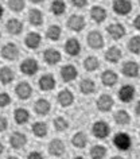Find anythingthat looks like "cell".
<instances>
[{
	"label": "cell",
	"instance_id": "6da1fadb",
	"mask_svg": "<svg viewBox=\"0 0 140 159\" xmlns=\"http://www.w3.org/2000/svg\"><path fill=\"white\" fill-rule=\"evenodd\" d=\"M131 143L132 142H131L129 135L125 132H119V134H116L113 138V144L121 151H127L131 147Z\"/></svg>",
	"mask_w": 140,
	"mask_h": 159
},
{
	"label": "cell",
	"instance_id": "7a4b0ae2",
	"mask_svg": "<svg viewBox=\"0 0 140 159\" xmlns=\"http://www.w3.org/2000/svg\"><path fill=\"white\" fill-rule=\"evenodd\" d=\"M2 55H3V58L8 59V61H14L19 55V47L12 42L6 43V45L2 47Z\"/></svg>",
	"mask_w": 140,
	"mask_h": 159
},
{
	"label": "cell",
	"instance_id": "3957f363",
	"mask_svg": "<svg viewBox=\"0 0 140 159\" xmlns=\"http://www.w3.org/2000/svg\"><path fill=\"white\" fill-rule=\"evenodd\" d=\"M67 27L71 31H75V33H79L84 27H85V19H84L82 15H71V16L67 19Z\"/></svg>",
	"mask_w": 140,
	"mask_h": 159
},
{
	"label": "cell",
	"instance_id": "277c9868",
	"mask_svg": "<svg viewBox=\"0 0 140 159\" xmlns=\"http://www.w3.org/2000/svg\"><path fill=\"white\" fill-rule=\"evenodd\" d=\"M113 11L117 15H128L132 11L131 0H115L113 2Z\"/></svg>",
	"mask_w": 140,
	"mask_h": 159
},
{
	"label": "cell",
	"instance_id": "5b68a950",
	"mask_svg": "<svg viewBox=\"0 0 140 159\" xmlns=\"http://www.w3.org/2000/svg\"><path fill=\"white\" fill-rule=\"evenodd\" d=\"M38 67H39V65H38V62L35 61L34 58H27V59H25V61L22 62L20 70H22L23 74L34 75L38 71Z\"/></svg>",
	"mask_w": 140,
	"mask_h": 159
},
{
	"label": "cell",
	"instance_id": "8992f818",
	"mask_svg": "<svg viewBox=\"0 0 140 159\" xmlns=\"http://www.w3.org/2000/svg\"><path fill=\"white\" fill-rule=\"evenodd\" d=\"M92 131H93V134H94L96 138L105 139L108 135H109L111 128H109V125H108L105 121H96L94 125H93V129H92Z\"/></svg>",
	"mask_w": 140,
	"mask_h": 159
},
{
	"label": "cell",
	"instance_id": "52a82bcc",
	"mask_svg": "<svg viewBox=\"0 0 140 159\" xmlns=\"http://www.w3.org/2000/svg\"><path fill=\"white\" fill-rule=\"evenodd\" d=\"M88 45L92 49H101L104 46V38L101 33H98V31H90L88 34Z\"/></svg>",
	"mask_w": 140,
	"mask_h": 159
},
{
	"label": "cell",
	"instance_id": "ba28073f",
	"mask_svg": "<svg viewBox=\"0 0 140 159\" xmlns=\"http://www.w3.org/2000/svg\"><path fill=\"white\" fill-rule=\"evenodd\" d=\"M106 31L115 41L121 39L124 35H125V29H124V26L121 25V23H112V25L108 26Z\"/></svg>",
	"mask_w": 140,
	"mask_h": 159
},
{
	"label": "cell",
	"instance_id": "9c48e42d",
	"mask_svg": "<svg viewBox=\"0 0 140 159\" xmlns=\"http://www.w3.org/2000/svg\"><path fill=\"white\" fill-rule=\"evenodd\" d=\"M15 93H16V96L19 98H22V100H27L31 93H33V88L30 86L29 82H19L16 85V88H15Z\"/></svg>",
	"mask_w": 140,
	"mask_h": 159
},
{
	"label": "cell",
	"instance_id": "30bf717a",
	"mask_svg": "<svg viewBox=\"0 0 140 159\" xmlns=\"http://www.w3.org/2000/svg\"><path fill=\"white\" fill-rule=\"evenodd\" d=\"M65 51L71 57H75L81 53V45H79L78 39L75 38H70L67 39V42L65 43Z\"/></svg>",
	"mask_w": 140,
	"mask_h": 159
},
{
	"label": "cell",
	"instance_id": "8fae6325",
	"mask_svg": "<svg viewBox=\"0 0 140 159\" xmlns=\"http://www.w3.org/2000/svg\"><path fill=\"white\" fill-rule=\"evenodd\" d=\"M77 75H78V71L73 65H65L61 69V77L65 82L73 81V80L77 78Z\"/></svg>",
	"mask_w": 140,
	"mask_h": 159
},
{
	"label": "cell",
	"instance_id": "7c38bea8",
	"mask_svg": "<svg viewBox=\"0 0 140 159\" xmlns=\"http://www.w3.org/2000/svg\"><path fill=\"white\" fill-rule=\"evenodd\" d=\"M135 96V88L132 85H124L119 90V98L123 102H129Z\"/></svg>",
	"mask_w": 140,
	"mask_h": 159
},
{
	"label": "cell",
	"instance_id": "4fadbf2b",
	"mask_svg": "<svg viewBox=\"0 0 140 159\" xmlns=\"http://www.w3.org/2000/svg\"><path fill=\"white\" fill-rule=\"evenodd\" d=\"M123 74L127 77H138L139 75V65L133 61H128L123 65Z\"/></svg>",
	"mask_w": 140,
	"mask_h": 159
},
{
	"label": "cell",
	"instance_id": "5bb4252c",
	"mask_svg": "<svg viewBox=\"0 0 140 159\" xmlns=\"http://www.w3.org/2000/svg\"><path fill=\"white\" fill-rule=\"evenodd\" d=\"M113 107V98H112L109 94H102V96L98 97L97 100V108L102 112H108V111L112 109Z\"/></svg>",
	"mask_w": 140,
	"mask_h": 159
},
{
	"label": "cell",
	"instance_id": "9a60e30c",
	"mask_svg": "<svg viewBox=\"0 0 140 159\" xmlns=\"http://www.w3.org/2000/svg\"><path fill=\"white\" fill-rule=\"evenodd\" d=\"M90 18L93 19L96 23H102L106 19V11L102 8L101 6H94L90 10Z\"/></svg>",
	"mask_w": 140,
	"mask_h": 159
},
{
	"label": "cell",
	"instance_id": "2e32d148",
	"mask_svg": "<svg viewBox=\"0 0 140 159\" xmlns=\"http://www.w3.org/2000/svg\"><path fill=\"white\" fill-rule=\"evenodd\" d=\"M43 58H45L46 63H49V65H55V63H58L61 61V53L55 49H47L45 51V54H43Z\"/></svg>",
	"mask_w": 140,
	"mask_h": 159
},
{
	"label": "cell",
	"instance_id": "e0dca14e",
	"mask_svg": "<svg viewBox=\"0 0 140 159\" xmlns=\"http://www.w3.org/2000/svg\"><path fill=\"white\" fill-rule=\"evenodd\" d=\"M49 152L51 155H54V157H59V155H62L65 152V144H63V142H61L59 139H54V140L50 142L49 144Z\"/></svg>",
	"mask_w": 140,
	"mask_h": 159
},
{
	"label": "cell",
	"instance_id": "ac0fdd59",
	"mask_svg": "<svg viewBox=\"0 0 140 159\" xmlns=\"http://www.w3.org/2000/svg\"><path fill=\"white\" fill-rule=\"evenodd\" d=\"M6 27H7V31H8L10 34L18 35V34H20L22 30H23V23L19 20V19L12 18V19H10V20L6 23Z\"/></svg>",
	"mask_w": 140,
	"mask_h": 159
},
{
	"label": "cell",
	"instance_id": "d6986e66",
	"mask_svg": "<svg viewBox=\"0 0 140 159\" xmlns=\"http://www.w3.org/2000/svg\"><path fill=\"white\" fill-rule=\"evenodd\" d=\"M41 35L38 33H29L26 35V39H25V43L29 49H38L39 45H41Z\"/></svg>",
	"mask_w": 140,
	"mask_h": 159
},
{
	"label": "cell",
	"instance_id": "ffe728a7",
	"mask_svg": "<svg viewBox=\"0 0 140 159\" xmlns=\"http://www.w3.org/2000/svg\"><path fill=\"white\" fill-rule=\"evenodd\" d=\"M39 88L42 90H51L55 88V80L51 74H45L39 78Z\"/></svg>",
	"mask_w": 140,
	"mask_h": 159
},
{
	"label": "cell",
	"instance_id": "44dd1931",
	"mask_svg": "<svg viewBox=\"0 0 140 159\" xmlns=\"http://www.w3.org/2000/svg\"><path fill=\"white\" fill-rule=\"evenodd\" d=\"M121 57H123L121 50H120L119 47H115V46L109 47V49L106 50V53H105V59L108 62H112V63L119 62L120 59H121Z\"/></svg>",
	"mask_w": 140,
	"mask_h": 159
},
{
	"label": "cell",
	"instance_id": "7402d4cb",
	"mask_svg": "<svg viewBox=\"0 0 140 159\" xmlns=\"http://www.w3.org/2000/svg\"><path fill=\"white\" fill-rule=\"evenodd\" d=\"M10 143L14 148L18 150V148H22V147L27 143V138H26V135L22 134V132H14L12 136L10 139Z\"/></svg>",
	"mask_w": 140,
	"mask_h": 159
},
{
	"label": "cell",
	"instance_id": "603a6c76",
	"mask_svg": "<svg viewBox=\"0 0 140 159\" xmlns=\"http://www.w3.org/2000/svg\"><path fill=\"white\" fill-rule=\"evenodd\" d=\"M15 78V74L11 67L8 66H3L2 69H0V81H2V84H10V82H12Z\"/></svg>",
	"mask_w": 140,
	"mask_h": 159
},
{
	"label": "cell",
	"instance_id": "cb8c5ba5",
	"mask_svg": "<svg viewBox=\"0 0 140 159\" xmlns=\"http://www.w3.org/2000/svg\"><path fill=\"white\" fill-rule=\"evenodd\" d=\"M73 100H74V97L69 89H63L58 93V102L62 107H69L73 102Z\"/></svg>",
	"mask_w": 140,
	"mask_h": 159
},
{
	"label": "cell",
	"instance_id": "d4e9b609",
	"mask_svg": "<svg viewBox=\"0 0 140 159\" xmlns=\"http://www.w3.org/2000/svg\"><path fill=\"white\" fill-rule=\"evenodd\" d=\"M101 81L105 86H113L117 82V74L112 70H105L101 74Z\"/></svg>",
	"mask_w": 140,
	"mask_h": 159
},
{
	"label": "cell",
	"instance_id": "484cf974",
	"mask_svg": "<svg viewBox=\"0 0 140 159\" xmlns=\"http://www.w3.org/2000/svg\"><path fill=\"white\" fill-rule=\"evenodd\" d=\"M29 22L33 26H41L43 23V14L37 8L30 10L29 12Z\"/></svg>",
	"mask_w": 140,
	"mask_h": 159
},
{
	"label": "cell",
	"instance_id": "4316f807",
	"mask_svg": "<svg viewBox=\"0 0 140 159\" xmlns=\"http://www.w3.org/2000/svg\"><path fill=\"white\" fill-rule=\"evenodd\" d=\"M14 117L18 124H25V123L29 121L30 113H29V111L25 108H18V109H15V112H14Z\"/></svg>",
	"mask_w": 140,
	"mask_h": 159
},
{
	"label": "cell",
	"instance_id": "83f0119b",
	"mask_svg": "<svg viewBox=\"0 0 140 159\" xmlns=\"http://www.w3.org/2000/svg\"><path fill=\"white\" fill-rule=\"evenodd\" d=\"M50 111V102L45 100V98H39L35 102V112L38 115H47Z\"/></svg>",
	"mask_w": 140,
	"mask_h": 159
},
{
	"label": "cell",
	"instance_id": "f1b7e54d",
	"mask_svg": "<svg viewBox=\"0 0 140 159\" xmlns=\"http://www.w3.org/2000/svg\"><path fill=\"white\" fill-rule=\"evenodd\" d=\"M50 11L54 15H62L66 11V4L63 0H54L50 6Z\"/></svg>",
	"mask_w": 140,
	"mask_h": 159
},
{
	"label": "cell",
	"instance_id": "f546056e",
	"mask_svg": "<svg viewBox=\"0 0 140 159\" xmlns=\"http://www.w3.org/2000/svg\"><path fill=\"white\" fill-rule=\"evenodd\" d=\"M100 66V61L97 57H93V55H90V57H88L85 61H84V67L88 70V71H94L97 70Z\"/></svg>",
	"mask_w": 140,
	"mask_h": 159
},
{
	"label": "cell",
	"instance_id": "4dcf8cb0",
	"mask_svg": "<svg viewBox=\"0 0 140 159\" xmlns=\"http://www.w3.org/2000/svg\"><path fill=\"white\" fill-rule=\"evenodd\" d=\"M61 34H62V30L58 25H51L49 29H47V33H46L47 38H49L50 41H58Z\"/></svg>",
	"mask_w": 140,
	"mask_h": 159
},
{
	"label": "cell",
	"instance_id": "1f68e13d",
	"mask_svg": "<svg viewBox=\"0 0 140 159\" xmlns=\"http://www.w3.org/2000/svg\"><path fill=\"white\" fill-rule=\"evenodd\" d=\"M33 132H34L35 136H38V138L46 136V134H47V125H46V123L37 121L33 125Z\"/></svg>",
	"mask_w": 140,
	"mask_h": 159
},
{
	"label": "cell",
	"instance_id": "d6a6232c",
	"mask_svg": "<svg viewBox=\"0 0 140 159\" xmlns=\"http://www.w3.org/2000/svg\"><path fill=\"white\" fill-rule=\"evenodd\" d=\"M86 135L84 132H77L71 139V143L77 147V148H84V147L86 146Z\"/></svg>",
	"mask_w": 140,
	"mask_h": 159
},
{
	"label": "cell",
	"instance_id": "836d02e7",
	"mask_svg": "<svg viewBox=\"0 0 140 159\" xmlns=\"http://www.w3.org/2000/svg\"><path fill=\"white\" fill-rule=\"evenodd\" d=\"M79 89H81V92H82V93L90 94V93L96 89V85H94V82L92 81V80L86 78V80H82L81 85H79Z\"/></svg>",
	"mask_w": 140,
	"mask_h": 159
},
{
	"label": "cell",
	"instance_id": "e575fe53",
	"mask_svg": "<svg viewBox=\"0 0 140 159\" xmlns=\"http://www.w3.org/2000/svg\"><path fill=\"white\" fill-rule=\"evenodd\" d=\"M115 121L120 125H124L131 121V117L125 111H119V112H116V115H115Z\"/></svg>",
	"mask_w": 140,
	"mask_h": 159
},
{
	"label": "cell",
	"instance_id": "d590c367",
	"mask_svg": "<svg viewBox=\"0 0 140 159\" xmlns=\"http://www.w3.org/2000/svg\"><path fill=\"white\" fill-rule=\"evenodd\" d=\"M105 154H106V148L104 146H100V144L92 147V150H90V155L93 159H102L105 157Z\"/></svg>",
	"mask_w": 140,
	"mask_h": 159
},
{
	"label": "cell",
	"instance_id": "8d00e7d4",
	"mask_svg": "<svg viewBox=\"0 0 140 159\" xmlns=\"http://www.w3.org/2000/svg\"><path fill=\"white\" fill-rule=\"evenodd\" d=\"M25 6H26L25 0H8V7L14 12H20V11H23Z\"/></svg>",
	"mask_w": 140,
	"mask_h": 159
},
{
	"label": "cell",
	"instance_id": "74e56055",
	"mask_svg": "<svg viewBox=\"0 0 140 159\" xmlns=\"http://www.w3.org/2000/svg\"><path fill=\"white\" fill-rule=\"evenodd\" d=\"M128 49H129L131 53L139 54V50H140V38L139 37L131 38L129 42H128Z\"/></svg>",
	"mask_w": 140,
	"mask_h": 159
},
{
	"label": "cell",
	"instance_id": "f35d334b",
	"mask_svg": "<svg viewBox=\"0 0 140 159\" xmlns=\"http://www.w3.org/2000/svg\"><path fill=\"white\" fill-rule=\"evenodd\" d=\"M54 125H55V129L57 131H66L69 128V123H67L66 119L63 117H57L54 120Z\"/></svg>",
	"mask_w": 140,
	"mask_h": 159
},
{
	"label": "cell",
	"instance_id": "ab89813d",
	"mask_svg": "<svg viewBox=\"0 0 140 159\" xmlns=\"http://www.w3.org/2000/svg\"><path fill=\"white\" fill-rule=\"evenodd\" d=\"M11 102V97L7 93H0V108H4Z\"/></svg>",
	"mask_w": 140,
	"mask_h": 159
},
{
	"label": "cell",
	"instance_id": "60d3db41",
	"mask_svg": "<svg viewBox=\"0 0 140 159\" xmlns=\"http://www.w3.org/2000/svg\"><path fill=\"white\" fill-rule=\"evenodd\" d=\"M89 0H71V3H73L74 7H77V8H84Z\"/></svg>",
	"mask_w": 140,
	"mask_h": 159
},
{
	"label": "cell",
	"instance_id": "b9f144b4",
	"mask_svg": "<svg viewBox=\"0 0 140 159\" xmlns=\"http://www.w3.org/2000/svg\"><path fill=\"white\" fill-rule=\"evenodd\" d=\"M7 125H8V123H7V119L3 117V116H0V132H2V131H4L7 128Z\"/></svg>",
	"mask_w": 140,
	"mask_h": 159
},
{
	"label": "cell",
	"instance_id": "7bdbcfd3",
	"mask_svg": "<svg viewBox=\"0 0 140 159\" xmlns=\"http://www.w3.org/2000/svg\"><path fill=\"white\" fill-rule=\"evenodd\" d=\"M29 159H43V157H42L41 152H37V151H34V152H31L29 155Z\"/></svg>",
	"mask_w": 140,
	"mask_h": 159
},
{
	"label": "cell",
	"instance_id": "ee69618b",
	"mask_svg": "<svg viewBox=\"0 0 140 159\" xmlns=\"http://www.w3.org/2000/svg\"><path fill=\"white\" fill-rule=\"evenodd\" d=\"M133 27H135L136 30L140 29V16H139V15L135 18V20H133Z\"/></svg>",
	"mask_w": 140,
	"mask_h": 159
},
{
	"label": "cell",
	"instance_id": "f6af8a7d",
	"mask_svg": "<svg viewBox=\"0 0 140 159\" xmlns=\"http://www.w3.org/2000/svg\"><path fill=\"white\" fill-rule=\"evenodd\" d=\"M3 15H4V8H3L2 4H0V19H2Z\"/></svg>",
	"mask_w": 140,
	"mask_h": 159
},
{
	"label": "cell",
	"instance_id": "bcb514c9",
	"mask_svg": "<svg viewBox=\"0 0 140 159\" xmlns=\"http://www.w3.org/2000/svg\"><path fill=\"white\" fill-rule=\"evenodd\" d=\"M31 2H33V3H37V4H38V3H43L45 0H31Z\"/></svg>",
	"mask_w": 140,
	"mask_h": 159
},
{
	"label": "cell",
	"instance_id": "7dc6e473",
	"mask_svg": "<svg viewBox=\"0 0 140 159\" xmlns=\"http://www.w3.org/2000/svg\"><path fill=\"white\" fill-rule=\"evenodd\" d=\"M3 150H4V147H3V144H2V143H0V154L3 152Z\"/></svg>",
	"mask_w": 140,
	"mask_h": 159
},
{
	"label": "cell",
	"instance_id": "c3c4849f",
	"mask_svg": "<svg viewBox=\"0 0 140 159\" xmlns=\"http://www.w3.org/2000/svg\"><path fill=\"white\" fill-rule=\"evenodd\" d=\"M112 159H123V158H121V157H113Z\"/></svg>",
	"mask_w": 140,
	"mask_h": 159
},
{
	"label": "cell",
	"instance_id": "681fc988",
	"mask_svg": "<svg viewBox=\"0 0 140 159\" xmlns=\"http://www.w3.org/2000/svg\"><path fill=\"white\" fill-rule=\"evenodd\" d=\"M74 159H84L82 157H77V158H74Z\"/></svg>",
	"mask_w": 140,
	"mask_h": 159
},
{
	"label": "cell",
	"instance_id": "f907efd6",
	"mask_svg": "<svg viewBox=\"0 0 140 159\" xmlns=\"http://www.w3.org/2000/svg\"><path fill=\"white\" fill-rule=\"evenodd\" d=\"M8 159H18V158H15V157H11V158H8Z\"/></svg>",
	"mask_w": 140,
	"mask_h": 159
}]
</instances>
